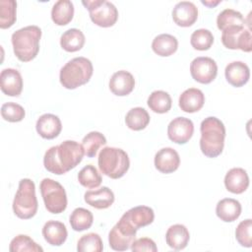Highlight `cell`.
<instances>
[{
    "instance_id": "4dcf8cb0",
    "label": "cell",
    "mask_w": 252,
    "mask_h": 252,
    "mask_svg": "<svg viewBox=\"0 0 252 252\" xmlns=\"http://www.w3.org/2000/svg\"><path fill=\"white\" fill-rule=\"evenodd\" d=\"M245 20L242 14L233 9H224L217 18L218 29L221 32L230 27H244Z\"/></svg>"
},
{
    "instance_id": "836d02e7",
    "label": "cell",
    "mask_w": 252,
    "mask_h": 252,
    "mask_svg": "<svg viewBox=\"0 0 252 252\" xmlns=\"http://www.w3.org/2000/svg\"><path fill=\"white\" fill-rule=\"evenodd\" d=\"M9 251L11 252H42L43 249L40 245L34 242L29 235L19 234L14 237L9 245Z\"/></svg>"
},
{
    "instance_id": "4316f807",
    "label": "cell",
    "mask_w": 252,
    "mask_h": 252,
    "mask_svg": "<svg viewBox=\"0 0 252 252\" xmlns=\"http://www.w3.org/2000/svg\"><path fill=\"white\" fill-rule=\"evenodd\" d=\"M86 38L82 31L69 29L60 37V45L67 52H76L83 48Z\"/></svg>"
},
{
    "instance_id": "8fae6325",
    "label": "cell",
    "mask_w": 252,
    "mask_h": 252,
    "mask_svg": "<svg viewBox=\"0 0 252 252\" xmlns=\"http://www.w3.org/2000/svg\"><path fill=\"white\" fill-rule=\"evenodd\" d=\"M192 78L201 84H210L218 74V65L211 57H197L190 64Z\"/></svg>"
},
{
    "instance_id": "60d3db41",
    "label": "cell",
    "mask_w": 252,
    "mask_h": 252,
    "mask_svg": "<svg viewBox=\"0 0 252 252\" xmlns=\"http://www.w3.org/2000/svg\"><path fill=\"white\" fill-rule=\"evenodd\" d=\"M220 2H221V0H217V1H203V0H202V1H201L202 4L208 6L209 8H213V7L217 6L218 4H220Z\"/></svg>"
},
{
    "instance_id": "ffe728a7",
    "label": "cell",
    "mask_w": 252,
    "mask_h": 252,
    "mask_svg": "<svg viewBox=\"0 0 252 252\" xmlns=\"http://www.w3.org/2000/svg\"><path fill=\"white\" fill-rule=\"evenodd\" d=\"M205 103V95L203 92L196 88L185 90L179 96L178 104L181 110L187 113L199 111Z\"/></svg>"
},
{
    "instance_id": "7a4b0ae2",
    "label": "cell",
    "mask_w": 252,
    "mask_h": 252,
    "mask_svg": "<svg viewBox=\"0 0 252 252\" xmlns=\"http://www.w3.org/2000/svg\"><path fill=\"white\" fill-rule=\"evenodd\" d=\"M201 152L208 158L219 157L223 150L225 127L223 123L215 116L205 118L200 126Z\"/></svg>"
},
{
    "instance_id": "5bb4252c",
    "label": "cell",
    "mask_w": 252,
    "mask_h": 252,
    "mask_svg": "<svg viewBox=\"0 0 252 252\" xmlns=\"http://www.w3.org/2000/svg\"><path fill=\"white\" fill-rule=\"evenodd\" d=\"M172 19L179 27H191L198 19V9L190 1L178 2L172 10Z\"/></svg>"
},
{
    "instance_id": "484cf974",
    "label": "cell",
    "mask_w": 252,
    "mask_h": 252,
    "mask_svg": "<svg viewBox=\"0 0 252 252\" xmlns=\"http://www.w3.org/2000/svg\"><path fill=\"white\" fill-rule=\"evenodd\" d=\"M74 16V5L70 0H59L51 9V19L57 26L68 25Z\"/></svg>"
},
{
    "instance_id": "f35d334b",
    "label": "cell",
    "mask_w": 252,
    "mask_h": 252,
    "mask_svg": "<svg viewBox=\"0 0 252 252\" xmlns=\"http://www.w3.org/2000/svg\"><path fill=\"white\" fill-rule=\"evenodd\" d=\"M252 220L247 219L242 220L235 229V238L237 242L243 247H251L252 246Z\"/></svg>"
},
{
    "instance_id": "277c9868",
    "label": "cell",
    "mask_w": 252,
    "mask_h": 252,
    "mask_svg": "<svg viewBox=\"0 0 252 252\" xmlns=\"http://www.w3.org/2000/svg\"><path fill=\"white\" fill-rule=\"evenodd\" d=\"M94 67L90 59L80 56L68 61L60 70L59 80L61 85L74 90L87 84L93 76Z\"/></svg>"
},
{
    "instance_id": "d6986e66",
    "label": "cell",
    "mask_w": 252,
    "mask_h": 252,
    "mask_svg": "<svg viewBox=\"0 0 252 252\" xmlns=\"http://www.w3.org/2000/svg\"><path fill=\"white\" fill-rule=\"evenodd\" d=\"M224 76L226 81L233 87L240 88L247 84L250 78V70L242 61H233L225 67Z\"/></svg>"
},
{
    "instance_id": "5b68a950",
    "label": "cell",
    "mask_w": 252,
    "mask_h": 252,
    "mask_svg": "<svg viewBox=\"0 0 252 252\" xmlns=\"http://www.w3.org/2000/svg\"><path fill=\"white\" fill-rule=\"evenodd\" d=\"M97 163L101 173L112 179L121 178L130 166L127 153L113 147H105L99 152Z\"/></svg>"
},
{
    "instance_id": "7c38bea8",
    "label": "cell",
    "mask_w": 252,
    "mask_h": 252,
    "mask_svg": "<svg viewBox=\"0 0 252 252\" xmlns=\"http://www.w3.org/2000/svg\"><path fill=\"white\" fill-rule=\"evenodd\" d=\"M194 133L192 120L186 117H176L167 126L168 138L176 144H186Z\"/></svg>"
},
{
    "instance_id": "8992f818",
    "label": "cell",
    "mask_w": 252,
    "mask_h": 252,
    "mask_svg": "<svg viewBox=\"0 0 252 252\" xmlns=\"http://www.w3.org/2000/svg\"><path fill=\"white\" fill-rule=\"evenodd\" d=\"M37 208L34 182L30 178L21 179L13 201L14 214L19 219L29 220L35 216Z\"/></svg>"
},
{
    "instance_id": "ba28073f",
    "label": "cell",
    "mask_w": 252,
    "mask_h": 252,
    "mask_svg": "<svg viewBox=\"0 0 252 252\" xmlns=\"http://www.w3.org/2000/svg\"><path fill=\"white\" fill-rule=\"evenodd\" d=\"M155 213L154 210L147 206H137L126 213L120 218L116 225L123 231L135 234L140 227L147 226L154 221Z\"/></svg>"
},
{
    "instance_id": "e0dca14e",
    "label": "cell",
    "mask_w": 252,
    "mask_h": 252,
    "mask_svg": "<svg viewBox=\"0 0 252 252\" xmlns=\"http://www.w3.org/2000/svg\"><path fill=\"white\" fill-rule=\"evenodd\" d=\"M135 87V79L131 73L125 70L115 72L109 80V89L111 93L118 96L129 94Z\"/></svg>"
},
{
    "instance_id": "9a60e30c",
    "label": "cell",
    "mask_w": 252,
    "mask_h": 252,
    "mask_svg": "<svg viewBox=\"0 0 252 252\" xmlns=\"http://www.w3.org/2000/svg\"><path fill=\"white\" fill-rule=\"evenodd\" d=\"M180 164L178 153L172 148H162L155 156V166L161 173H172Z\"/></svg>"
},
{
    "instance_id": "cb8c5ba5",
    "label": "cell",
    "mask_w": 252,
    "mask_h": 252,
    "mask_svg": "<svg viewBox=\"0 0 252 252\" xmlns=\"http://www.w3.org/2000/svg\"><path fill=\"white\" fill-rule=\"evenodd\" d=\"M190 239V234L187 227L183 224H173L168 227L165 233L166 244L174 250L184 249Z\"/></svg>"
},
{
    "instance_id": "d590c367",
    "label": "cell",
    "mask_w": 252,
    "mask_h": 252,
    "mask_svg": "<svg viewBox=\"0 0 252 252\" xmlns=\"http://www.w3.org/2000/svg\"><path fill=\"white\" fill-rule=\"evenodd\" d=\"M103 244L97 233L90 232L83 235L77 243L78 252H101Z\"/></svg>"
},
{
    "instance_id": "ab89813d",
    "label": "cell",
    "mask_w": 252,
    "mask_h": 252,
    "mask_svg": "<svg viewBox=\"0 0 252 252\" xmlns=\"http://www.w3.org/2000/svg\"><path fill=\"white\" fill-rule=\"evenodd\" d=\"M130 248L133 252H140V251L157 252L158 251V247L155 241L149 237H142L139 239H135Z\"/></svg>"
},
{
    "instance_id": "e575fe53",
    "label": "cell",
    "mask_w": 252,
    "mask_h": 252,
    "mask_svg": "<svg viewBox=\"0 0 252 252\" xmlns=\"http://www.w3.org/2000/svg\"><path fill=\"white\" fill-rule=\"evenodd\" d=\"M17 3L14 0H1L0 1V28H11L17 19L16 16Z\"/></svg>"
},
{
    "instance_id": "83f0119b",
    "label": "cell",
    "mask_w": 252,
    "mask_h": 252,
    "mask_svg": "<svg viewBox=\"0 0 252 252\" xmlns=\"http://www.w3.org/2000/svg\"><path fill=\"white\" fill-rule=\"evenodd\" d=\"M125 123L129 129L140 131L145 129L150 123V115L145 108L134 107L127 112L125 116Z\"/></svg>"
},
{
    "instance_id": "ac0fdd59",
    "label": "cell",
    "mask_w": 252,
    "mask_h": 252,
    "mask_svg": "<svg viewBox=\"0 0 252 252\" xmlns=\"http://www.w3.org/2000/svg\"><path fill=\"white\" fill-rule=\"evenodd\" d=\"M224 186L227 191L233 194H241L249 186V177L245 169L233 167L224 176Z\"/></svg>"
},
{
    "instance_id": "52a82bcc",
    "label": "cell",
    "mask_w": 252,
    "mask_h": 252,
    "mask_svg": "<svg viewBox=\"0 0 252 252\" xmlns=\"http://www.w3.org/2000/svg\"><path fill=\"white\" fill-rule=\"evenodd\" d=\"M46 210L51 214L63 213L67 208V195L64 187L51 178H44L39 185Z\"/></svg>"
},
{
    "instance_id": "2e32d148",
    "label": "cell",
    "mask_w": 252,
    "mask_h": 252,
    "mask_svg": "<svg viewBox=\"0 0 252 252\" xmlns=\"http://www.w3.org/2000/svg\"><path fill=\"white\" fill-rule=\"evenodd\" d=\"M35 129L40 137L43 139L51 140L60 134L62 130V123L57 115L52 113H45L39 116L37 119Z\"/></svg>"
},
{
    "instance_id": "f1b7e54d",
    "label": "cell",
    "mask_w": 252,
    "mask_h": 252,
    "mask_svg": "<svg viewBox=\"0 0 252 252\" xmlns=\"http://www.w3.org/2000/svg\"><path fill=\"white\" fill-rule=\"evenodd\" d=\"M148 106L156 113H166L171 108V97L164 91H155L148 97Z\"/></svg>"
},
{
    "instance_id": "9c48e42d",
    "label": "cell",
    "mask_w": 252,
    "mask_h": 252,
    "mask_svg": "<svg viewBox=\"0 0 252 252\" xmlns=\"http://www.w3.org/2000/svg\"><path fill=\"white\" fill-rule=\"evenodd\" d=\"M82 4L88 9L92 22L101 28L112 27L118 19L117 8L106 0H87Z\"/></svg>"
},
{
    "instance_id": "1f68e13d",
    "label": "cell",
    "mask_w": 252,
    "mask_h": 252,
    "mask_svg": "<svg viewBox=\"0 0 252 252\" xmlns=\"http://www.w3.org/2000/svg\"><path fill=\"white\" fill-rule=\"evenodd\" d=\"M106 144L105 137L97 131H92L87 134L82 141V146L85 151V155L89 158L95 157L98 149Z\"/></svg>"
},
{
    "instance_id": "603a6c76",
    "label": "cell",
    "mask_w": 252,
    "mask_h": 252,
    "mask_svg": "<svg viewBox=\"0 0 252 252\" xmlns=\"http://www.w3.org/2000/svg\"><path fill=\"white\" fill-rule=\"evenodd\" d=\"M241 204L232 198H224L218 202L216 207V214L219 219L225 222H232L236 220L241 215Z\"/></svg>"
},
{
    "instance_id": "8d00e7d4",
    "label": "cell",
    "mask_w": 252,
    "mask_h": 252,
    "mask_svg": "<svg viewBox=\"0 0 252 252\" xmlns=\"http://www.w3.org/2000/svg\"><path fill=\"white\" fill-rule=\"evenodd\" d=\"M190 43L194 49L205 51L211 48L214 43L213 33L206 29H199L193 32L190 37Z\"/></svg>"
},
{
    "instance_id": "d4e9b609",
    "label": "cell",
    "mask_w": 252,
    "mask_h": 252,
    "mask_svg": "<svg viewBox=\"0 0 252 252\" xmlns=\"http://www.w3.org/2000/svg\"><path fill=\"white\" fill-rule=\"evenodd\" d=\"M178 48V40L169 33H161L157 35L152 42L153 51L158 56L166 57L176 52Z\"/></svg>"
},
{
    "instance_id": "74e56055",
    "label": "cell",
    "mask_w": 252,
    "mask_h": 252,
    "mask_svg": "<svg viewBox=\"0 0 252 252\" xmlns=\"http://www.w3.org/2000/svg\"><path fill=\"white\" fill-rule=\"evenodd\" d=\"M26 111L24 107L16 102H6L1 106V116L9 122H20L24 119Z\"/></svg>"
},
{
    "instance_id": "d6a6232c",
    "label": "cell",
    "mask_w": 252,
    "mask_h": 252,
    "mask_svg": "<svg viewBox=\"0 0 252 252\" xmlns=\"http://www.w3.org/2000/svg\"><path fill=\"white\" fill-rule=\"evenodd\" d=\"M79 183L86 188H96L101 184V175L93 164L84 166L78 173Z\"/></svg>"
},
{
    "instance_id": "3957f363",
    "label": "cell",
    "mask_w": 252,
    "mask_h": 252,
    "mask_svg": "<svg viewBox=\"0 0 252 252\" xmlns=\"http://www.w3.org/2000/svg\"><path fill=\"white\" fill-rule=\"evenodd\" d=\"M41 30L37 26H27L13 32L11 40L17 58L22 62L34 59L39 51Z\"/></svg>"
},
{
    "instance_id": "7402d4cb",
    "label": "cell",
    "mask_w": 252,
    "mask_h": 252,
    "mask_svg": "<svg viewBox=\"0 0 252 252\" xmlns=\"http://www.w3.org/2000/svg\"><path fill=\"white\" fill-rule=\"evenodd\" d=\"M85 202L95 209H107L114 202V193L106 186H102L97 190L87 191L84 195Z\"/></svg>"
},
{
    "instance_id": "f546056e",
    "label": "cell",
    "mask_w": 252,
    "mask_h": 252,
    "mask_svg": "<svg viewBox=\"0 0 252 252\" xmlns=\"http://www.w3.org/2000/svg\"><path fill=\"white\" fill-rule=\"evenodd\" d=\"M69 221L75 231H84L89 229L94 221V216L91 211L85 208H76L70 215Z\"/></svg>"
},
{
    "instance_id": "30bf717a",
    "label": "cell",
    "mask_w": 252,
    "mask_h": 252,
    "mask_svg": "<svg viewBox=\"0 0 252 252\" xmlns=\"http://www.w3.org/2000/svg\"><path fill=\"white\" fill-rule=\"evenodd\" d=\"M251 41V32L244 27H230L222 31L221 42L228 49L250 52L252 50Z\"/></svg>"
},
{
    "instance_id": "4fadbf2b",
    "label": "cell",
    "mask_w": 252,
    "mask_h": 252,
    "mask_svg": "<svg viewBox=\"0 0 252 252\" xmlns=\"http://www.w3.org/2000/svg\"><path fill=\"white\" fill-rule=\"evenodd\" d=\"M0 88L3 94L9 96H18L23 90L21 73L13 68H6L0 74Z\"/></svg>"
},
{
    "instance_id": "6da1fadb",
    "label": "cell",
    "mask_w": 252,
    "mask_h": 252,
    "mask_svg": "<svg viewBox=\"0 0 252 252\" xmlns=\"http://www.w3.org/2000/svg\"><path fill=\"white\" fill-rule=\"evenodd\" d=\"M85 156L84 148L76 141L66 140L58 146L49 148L43 157V164L47 171L61 175L75 168Z\"/></svg>"
},
{
    "instance_id": "44dd1931",
    "label": "cell",
    "mask_w": 252,
    "mask_h": 252,
    "mask_svg": "<svg viewBox=\"0 0 252 252\" xmlns=\"http://www.w3.org/2000/svg\"><path fill=\"white\" fill-rule=\"evenodd\" d=\"M42 235L45 241L52 246H61L67 239L66 225L58 220H48L42 227Z\"/></svg>"
}]
</instances>
